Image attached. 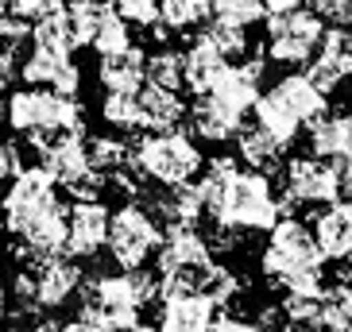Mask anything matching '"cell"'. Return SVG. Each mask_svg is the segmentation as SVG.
I'll use <instances>...</instances> for the list:
<instances>
[{"instance_id":"obj_1","label":"cell","mask_w":352,"mask_h":332,"mask_svg":"<svg viewBox=\"0 0 352 332\" xmlns=\"http://www.w3.org/2000/svg\"><path fill=\"white\" fill-rule=\"evenodd\" d=\"M66 209L70 205L58 198V182L43 166H20L12 174L8 193L0 198L4 228L16 236L12 255L28 267L58 255L66 239Z\"/></svg>"},{"instance_id":"obj_2","label":"cell","mask_w":352,"mask_h":332,"mask_svg":"<svg viewBox=\"0 0 352 332\" xmlns=\"http://www.w3.org/2000/svg\"><path fill=\"white\" fill-rule=\"evenodd\" d=\"M197 198L206 220L232 224L240 232H267L279 217H287L283 198L271 189V178L252 166H236V158H213L197 182Z\"/></svg>"},{"instance_id":"obj_3","label":"cell","mask_w":352,"mask_h":332,"mask_svg":"<svg viewBox=\"0 0 352 332\" xmlns=\"http://www.w3.org/2000/svg\"><path fill=\"white\" fill-rule=\"evenodd\" d=\"M267 232L271 236H267V248H263V274L271 278V286H283L290 294L325 290V259H321L310 228L287 213Z\"/></svg>"},{"instance_id":"obj_4","label":"cell","mask_w":352,"mask_h":332,"mask_svg":"<svg viewBox=\"0 0 352 332\" xmlns=\"http://www.w3.org/2000/svg\"><path fill=\"white\" fill-rule=\"evenodd\" d=\"M4 116H8L12 132L28 135L32 147L47 143L51 135H63V132H85L78 97L54 93V89H47V85H32V89L12 93Z\"/></svg>"},{"instance_id":"obj_5","label":"cell","mask_w":352,"mask_h":332,"mask_svg":"<svg viewBox=\"0 0 352 332\" xmlns=\"http://www.w3.org/2000/svg\"><path fill=\"white\" fill-rule=\"evenodd\" d=\"M132 166L140 170L144 182H159V186H178V182H194L201 174V151L190 135H182L178 128L166 132H147L140 135L128 151Z\"/></svg>"},{"instance_id":"obj_6","label":"cell","mask_w":352,"mask_h":332,"mask_svg":"<svg viewBox=\"0 0 352 332\" xmlns=\"http://www.w3.org/2000/svg\"><path fill=\"white\" fill-rule=\"evenodd\" d=\"M159 239H163V224L155 220V213L144 201H124V205L109 213V232H104V248L113 255V263L120 270L144 267L155 255Z\"/></svg>"},{"instance_id":"obj_7","label":"cell","mask_w":352,"mask_h":332,"mask_svg":"<svg viewBox=\"0 0 352 332\" xmlns=\"http://www.w3.org/2000/svg\"><path fill=\"white\" fill-rule=\"evenodd\" d=\"M294 205H329L337 198L352 193V163L344 158H318V155H298L287 166V189Z\"/></svg>"},{"instance_id":"obj_8","label":"cell","mask_w":352,"mask_h":332,"mask_svg":"<svg viewBox=\"0 0 352 332\" xmlns=\"http://www.w3.org/2000/svg\"><path fill=\"white\" fill-rule=\"evenodd\" d=\"M263 20H267V54H271V62H279V66H302L314 54L321 32H325V20L310 4L267 12Z\"/></svg>"},{"instance_id":"obj_9","label":"cell","mask_w":352,"mask_h":332,"mask_svg":"<svg viewBox=\"0 0 352 332\" xmlns=\"http://www.w3.org/2000/svg\"><path fill=\"white\" fill-rule=\"evenodd\" d=\"M259 78H263V58L259 54H252L248 62H225L213 73V82L201 89V97H209L225 112L244 120V112H248L252 101L259 97Z\"/></svg>"},{"instance_id":"obj_10","label":"cell","mask_w":352,"mask_h":332,"mask_svg":"<svg viewBox=\"0 0 352 332\" xmlns=\"http://www.w3.org/2000/svg\"><path fill=\"white\" fill-rule=\"evenodd\" d=\"M306 78H310L314 85H318L321 93L329 97L337 93V85L349 78L352 70V39H349V27H341V23H333V27H325L318 39V47H314V54L306 58Z\"/></svg>"},{"instance_id":"obj_11","label":"cell","mask_w":352,"mask_h":332,"mask_svg":"<svg viewBox=\"0 0 352 332\" xmlns=\"http://www.w3.org/2000/svg\"><path fill=\"white\" fill-rule=\"evenodd\" d=\"M104 232H109V209L101 205V198L94 201H74L66 209V239L63 251L74 259H94L104 248Z\"/></svg>"},{"instance_id":"obj_12","label":"cell","mask_w":352,"mask_h":332,"mask_svg":"<svg viewBox=\"0 0 352 332\" xmlns=\"http://www.w3.org/2000/svg\"><path fill=\"white\" fill-rule=\"evenodd\" d=\"M217 313V301L201 290H163L159 294V329L166 332H201Z\"/></svg>"},{"instance_id":"obj_13","label":"cell","mask_w":352,"mask_h":332,"mask_svg":"<svg viewBox=\"0 0 352 332\" xmlns=\"http://www.w3.org/2000/svg\"><path fill=\"white\" fill-rule=\"evenodd\" d=\"M20 78L28 85H47L54 93H70V97L82 85V70L74 66V54L43 51V47H32V54L20 58Z\"/></svg>"},{"instance_id":"obj_14","label":"cell","mask_w":352,"mask_h":332,"mask_svg":"<svg viewBox=\"0 0 352 332\" xmlns=\"http://www.w3.org/2000/svg\"><path fill=\"white\" fill-rule=\"evenodd\" d=\"M314 244H318L321 259L329 263H341L352 255V205L349 198H337L321 209L314 217V228H310Z\"/></svg>"},{"instance_id":"obj_15","label":"cell","mask_w":352,"mask_h":332,"mask_svg":"<svg viewBox=\"0 0 352 332\" xmlns=\"http://www.w3.org/2000/svg\"><path fill=\"white\" fill-rule=\"evenodd\" d=\"M82 267L74 259H63V255H51L35 267V305L39 309H58L74 294L82 290Z\"/></svg>"},{"instance_id":"obj_16","label":"cell","mask_w":352,"mask_h":332,"mask_svg":"<svg viewBox=\"0 0 352 332\" xmlns=\"http://www.w3.org/2000/svg\"><path fill=\"white\" fill-rule=\"evenodd\" d=\"M209 259V244L206 236L194 228V224H166L163 239L155 248V274H170L178 267H190V263H206Z\"/></svg>"},{"instance_id":"obj_17","label":"cell","mask_w":352,"mask_h":332,"mask_svg":"<svg viewBox=\"0 0 352 332\" xmlns=\"http://www.w3.org/2000/svg\"><path fill=\"white\" fill-rule=\"evenodd\" d=\"M135 101H140V116H144V132H166V128H178V120L186 116V101L178 97V89H163V85L140 82Z\"/></svg>"},{"instance_id":"obj_18","label":"cell","mask_w":352,"mask_h":332,"mask_svg":"<svg viewBox=\"0 0 352 332\" xmlns=\"http://www.w3.org/2000/svg\"><path fill=\"white\" fill-rule=\"evenodd\" d=\"M271 93H275L290 112H294L298 124H310L314 116H321L325 108H329V97L321 93L306 73H287V78H279V82L271 85Z\"/></svg>"},{"instance_id":"obj_19","label":"cell","mask_w":352,"mask_h":332,"mask_svg":"<svg viewBox=\"0 0 352 332\" xmlns=\"http://www.w3.org/2000/svg\"><path fill=\"white\" fill-rule=\"evenodd\" d=\"M310 155L318 158H344L352 155V120L349 112H325L310 120Z\"/></svg>"},{"instance_id":"obj_20","label":"cell","mask_w":352,"mask_h":332,"mask_svg":"<svg viewBox=\"0 0 352 332\" xmlns=\"http://www.w3.org/2000/svg\"><path fill=\"white\" fill-rule=\"evenodd\" d=\"M97 82L104 85V93H109V89H120V93L140 89V82H144V51L132 43V47H124V51L101 54Z\"/></svg>"},{"instance_id":"obj_21","label":"cell","mask_w":352,"mask_h":332,"mask_svg":"<svg viewBox=\"0 0 352 332\" xmlns=\"http://www.w3.org/2000/svg\"><path fill=\"white\" fill-rule=\"evenodd\" d=\"M248 112H256V124L263 128V132H267L271 139L283 147V151H287V147L298 139V132H302V124L294 120V112H290V108L275 93H271V89H267V93H259L256 101H252Z\"/></svg>"},{"instance_id":"obj_22","label":"cell","mask_w":352,"mask_h":332,"mask_svg":"<svg viewBox=\"0 0 352 332\" xmlns=\"http://www.w3.org/2000/svg\"><path fill=\"white\" fill-rule=\"evenodd\" d=\"M236 155H240V163L244 166H252V170H263V174H271V170H279V163H283V147L271 139L267 132L259 124H240L236 128Z\"/></svg>"},{"instance_id":"obj_23","label":"cell","mask_w":352,"mask_h":332,"mask_svg":"<svg viewBox=\"0 0 352 332\" xmlns=\"http://www.w3.org/2000/svg\"><path fill=\"white\" fill-rule=\"evenodd\" d=\"M225 62H228L225 54H221L206 35H197V39L190 43V51L182 54V85H186L190 93H201Z\"/></svg>"},{"instance_id":"obj_24","label":"cell","mask_w":352,"mask_h":332,"mask_svg":"<svg viewBox=\"0 0 352 332\" xmlns=\"http://www.w3.org/2000/svg\"><path fill=\"white\" fill-rule=\"evenodd\" d=\"M32 47H43V51H58V54H74L78 51V43H74V27H70V16L66 8H47L35 16V27L32 32Z\"/></svg>"},{"instance_id":"obj_25","label":"cell","mask_w":352,"mask_h":332,"mask_svg":"<svg viewBox=\"0 0 352 332\" xmlns=\"http://www.w3.org/2000/svg\"><path fill=\"white\" fill-rule=\"evenodd\" d=\"M190 124H194V135H201V139H209V143H225V139L236 135V128L244 124V120L232 116V112H225L221 104H213L209 97L197 93L194 108H190Z\"/></svg>"},{"instance_id":"obj_26","label":"cell","mask_w":352,"mask_h":332,"mask_svg":"<svg viewBox=\"0 0 352 332\" xmlns=\"http://www.w3.org/2000/svg\"><path fill=\"white\" fill-rule=\"evenodd\" d=\"M113 12H116L113 0H74L70 8H66L70 27H74V43H78V47H89V39L97 35V27H101Z\"/></svg>"},{"instance_id":"obj_27","label":"cell","mask_w":352,"mask_h":332,"mask_svg":"<svg viewBox=\"0 0 352 332\" xmlns=\"http://www.w3.org/2000/svg\"><path fill=\"white\" fill-rule=\"evenodd\" d=\"M349 324H352V286H349V282L325 286V290H321L318 329H329V332H349Z\"/></svg>"},{"instance_id":"obj_28","label":"cell","mask_w":352,"mask_h":332,"mask_svg":"<svg viewBox=\"0 0 352 332\" xmlns=\"http://www.w3.org/2000/svg\"><path fill=\"white\" fill-rule=\"evenodd\" d=\"M201 23H206L201 35H206L225 58H244V54L252 51L248 27H240V23H232V20H221V16H209V20H201Z\"/></svg>"},{"instance_id":"obj_29","label":"cell","mask_w":352,"mask_h":332,"mask_svg":"<svg viewBox=\"0 0 352 332\" xmlns=\"http://www.w3.org/2000/svg\"><path fill=\"white\" fill-rule=\"evenodd\" d=\"M101 116H104V124L116 128V132H144V116H140L135 89L132 93L109 89V93H104V104H101Z\"/></svg>"},{"instance_id":"obj_30","label":"cell","mask_w":352,"mask_h":332,"mask_svg":"<svg viewBox=\"0 0 352 332\" xmlns=\"http://www.w3.org/2000/svg\"><path fill=\"white\" fill-rule=\"evenodd\" d=\"M128 151H132V147H128L124 139H116V135H94V139L85 143V163L94 166V170H101V174H109V170L128 163Z\"/></svg>"},{"instance_id":"obj_31","label":"cell","mask_w":352,"mask_h":332,"mask_svg":"<svg viewBox=\"0 0 352 332\" xmlns=\"http://www.w3.org/2000/svg\"><path fill=\"white\" fill-rule=\"evenodd\" d=\"M144 82L163 85V89H182V54L178 51H155L144 54Z\"/></svg>"},{"instance_id":"obj_32","label":"cell","mask_w":352,"mask_h":332,"mask_svg":"<svg viewBox=\"0 0 352 332\" xmlns=\"http://www.w3.org/2000/svg\"><path fill=\"white\" fill-rule=\"evenodd\" d=\"M206 20L197 0H159V23L166 32H190L197 23Z\"/></svg>"},{"instance_id":"obj_33","label":"cell","mask_w":352,"mask_h":332,"mask_svg":"<svg viewBox=\"0 0 352 332\" xmlns=\"http://www.w3.org/2000/svg\"><path fill=\"white\" fill-rule=\"evenodd\" d=\"M209 16H221V20H232L240 27H252L267 16L263 0H213V12Z\"/></svg>"},{"instance_id":"obj_34","label":"cell","mask_w":352,"mask_h":332,"mask_svg":"<svg viewBox=\"0 0 352 332\" xmlns=\"http://www.w3.org/2000/svg\"><path fill=\"white\" fill-rule=\"evenodd\" d=\"M89 47H94L97 54H113V51H124V47H132V32H128V23L120 20V16H109V20L97 27V35L89 39Z\"/></svg>"},{"instance_id":"obj_35","label":"cell","mask_w":352,"mask_h":332,"mask_svg":"<svg viewBox=\"0 0 352 332\" xmlns=\"http://www.w3.org/2000/svg\"><path fill=\"white\" fill-rule=\"evenodd\" d=\"M58 186H63L74 201H94V198H101V189H104V174L94 170V166H82L78 174H70L66 182H58Z\"/></svg>"},{"instance_id":"obj_36","label":"cell","mask_w":352,"mask_h":332,"mask_svg":"<svg viewBox=\"0 0 352 332\" xmlns=\"http://www.w3.org/2000/svg\"><path fill=\"white\" fill-rule=\"evenodd\" d=\"M113 8L124 23H140V27H151L159 20V0H113Z\"/></svg>"},{"instance_id":"obj_37","label":"cell","mask_w":352,"mask_h":332,"mask_svg":"<svg viewBox=\"0 0 352 332\" xmlns=\"http://www.w3.org/2000/svg\"><path fill=\"white\" fill-rule=\"evenodd\" d=\"M20 47L23 43H0V93H8L12 82L20 78Z\"/></svg>"},{"instance_id":"obj_38","label":"cell","mask_w":352,"mask_h":332,"mask_svg":"<svg viewBox=\"0 0 352 332\" xmlns=\"http://www.w3.org/2000/svg\"><path fill=\"white\" fill-rule=\"evenodd\" d=\"M20 166H23L20 147H16V143H4V139H0V182H8V178L16 174Z\"/></svg>"},{"instance_id":"obj_39","label":"cell","mask_w":352,"mask_h":332,"mask_svg":"<svg viewBox=\"0 0 352 332\" xmlns=\"http://www.w3.org/2000/svg\"><path fill=\"white\" fill-rule=\"evenodd\" d=\"M4 4H8V12H16L23 20H35L39 12H47V0H4Z\"/></svg>"},{"instance_id":"obj_40","label":"cell","mask_w":352,"mask_h":332,"mask_svg":"<svg viewBox=\"0 0 352 332\" xmlns=\"http://www.w3.org/2000/svg\"><path fill=\"white\" fill-rule=\"evenodd\" d=\"M294 4H302V0H263V8H267V12H279V8H294Z\"/></svg>"},{"instance_id":"obj_41","label":"cell","mask_w":352,"mask_h":332,"mask_svg":"<svg viewBox=\"0 0 352 332\" xmlns=\"http://www.w3.org/2000/svg\"><path fill=\"white\" fill-rule=\"evenodd\" d=\"M4 16H8V4H4V0H0V23H4Z\"/></svg>"},{"instance_id":"obj_42","label":"cell","mask_w":352,"mask_h":332,"mask_svg":"<svg viewBox=\"0 0 352 332\" xmlns=\"http://www.w3.org/2000/svg\"><path fill=\"white\" fill-rule=\"evenodd\" d=\"M58 4H63V0H47V8H58Z\"/></svg>"},{"instance_id":"obj_43","label":"cell","mask_w":352,"mask_h":332,"mask_svg":"<svg viewBox=\"0 0 352 332\" xmlns=\"http://www.w3.org/2000/svg\"><path fill=\"white\" fill-rule=\"evenodd\" d=\"M0 305H4V290H0Z\"/></svg>"}]
</instances>
